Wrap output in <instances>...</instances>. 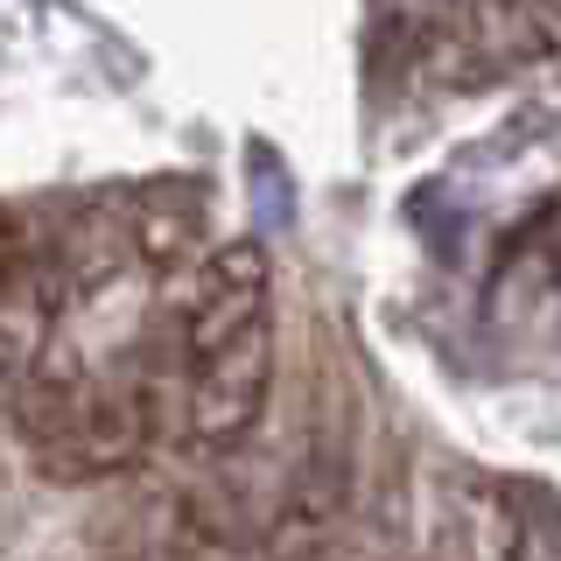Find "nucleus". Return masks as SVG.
<instances>
[{"label":"nucleus","mask_w":561,"mask_h":561,"mask_svg":"<svg viewBox=\"0 0 561 561\" xmlns=\"http://www.w3.org/2000/svg\"><path fill=\"white\" fill-rule=\"evenodd\" d=\"M148 435H154V386L148 379H127V386L92 379V393L78 400V414L35 449V463L57 484H92V478L127 470L134 456L148 449Z\"/></svg>","instance_id":"obj_1"},{"label":"nucleus","mask_w":561,"mask_h":561,"mask_svg":"<svg viewBox=\"0 0 561 561\" xmlns=\"http://www.w3.org/2000/svg\"><path fill=\"white\" fill-rule=\"evenodd\" d=\"M267 295H274L267 245H260V239H225L218 253L197 267L190 302H183V351H190V365L218 358L225 344L253 337V330H267Z\"/></svg>","instance_id":"obj_2"},{"label":"nucleus","mask_w":561,"mask_h":561,"mask_svg":"<svg viewBox=\"0 0 561 561\" xmlns=\"http://www.w3.org/2000/svg\"><path fill=\"white\" fill-rule=\"evenodd\" d=\"M267 379H274V330H253V337L225 344L218 358H197L183 386V435L197 449H239L260 428Z\"/></svg>","instance_id":"obj_3"},{"label":"nucleus","mask_w":561,"mask_h":561,"mask_svg":"<svg viewBox=\"0 0 561 561\" xmlns=\"http://www.w3.org/2000/svg\"><path fill=\"white\" fill-rule=\"evenodd\" d=\"M351 513V456L344 443H309V456L288 470L267 534H260V554L267 561H316L337 534V519Z\"/></svg>","instance_id":"obj_4"},{"label":"nucleus","mask_w":561,"mask_h":561,"mask_svg":"<svg viewBox=\"0 0 561 561\" xmlns=\"http://www.w3.org/2000/svg\"><path fill=\"white\" fill-rule=\"evenodd\" d=\"M49 260H57V280L70 302H84V295H99L105 280H119L127 260H140L134 245V204H92L78 210V218L64 225V239H49Z\"/></svg>","instance_id":"obj_5"},{"label":"nucleus","mask_w":561,"mask_h":561,"mask_svg":"<svg viewBox=\"0 0 561 561\" xmlns=\"http://www.w3.org/2000/svg\"><path fill=\"white\" fill-rule=\"evenodd\" d=\"M127 204H134V245H140L148 267H175V260L190 253V239L204 232L197 190H183V183H154V190H140Z\"/></svg>","instance_id":"obj_6"}]
</instances>
